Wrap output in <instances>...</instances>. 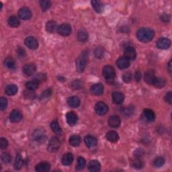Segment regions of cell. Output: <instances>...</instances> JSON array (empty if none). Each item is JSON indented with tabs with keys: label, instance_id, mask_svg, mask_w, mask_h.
I'll use <instances>...</instances> for the list:
<instances>
[{
	"label": "cell",
	"instance_id": "obj_1",
	"mask_svg": "<svg viewBox=\"0 0 172 172\" xmlns=\"http://www.w3.org/2000/svg\"><path fill=\"white\" fill-rule=\"evenodd\" d=\"M155 36L153 30L149 28H141L137 30L136 37L142 43H147L153 40Z\"/></svg>",
	"mask_w": 172,
	"mask_h": 172
},
{
	"label": "cell",
	"instance_id": "obj_2",
	"mask_svg": "<svg viewBox=\"0 0 172 172\" xmlns=\"http://www.w3.org/2000/svg\"><path fill=\"white\" fill-rule=\"evenodd\" d=\"M87 59H88V54H87V51H83L78 57L77 61H76V66H77L78 72L82 73L85 70Z\"/></svg>",
	"mask_w": 172,
	"mask_h": 172
},
{
	"label": "cell",
	"instance_id": "obj_3",
	"mask_svg": "<svg viewBox=\"0 0 172 172\" xmlns=\"http://www.w3.org/2000/svg\"><path fill=\"white\" fill-rule=\"evenodd\" d=\"M32 137L34 141L43 143L46 141L47 135H46V132L43 128H37L32 133Z\"/></svg>",
	"mask_w": 172,
	"mask_h": 172
},
{
	"label": "cell",
	"instance_id": "obj_4",
	"mask_svg": "<svg viewBox=\"0 0 172 172\" xmlns=\"http://www.w3.org/2000/svg\"><path fill=\"white\" fill-rule=\"evenodd\" d=\"M102 74L107 80H111L115 78L116 72L112 66L106 65L103 68Z\"/></svg>",
	"mask_w": 172,
	"mask_h": 172
},
{
	"label": "cell",
	"instance_id": "obj_5",
	"mask_svg": "<svg viewBox=\"0 0 172 172\" xmlns=\"http://www.w3.org/2000/svg\"><path fill=\"white\" fill-rule=\"evenodd\" d=\"M61 146V142L57 137H52L51 140L49 141V143L48 145V151L51 153L56 152L58 151Z\"/></svg>",
	"mask_w": 172,
	"mask_h": 172
},
{
	"label": "cell",
	"instance_id": "obj_6",
	"mask_svg": "<svg viewBox=\"0 0 172 172\" xmlns=\"http://www.w3.org/2000/svg\"><path fill=\"white\" fill-rule=\"evenodd\" d=\"M95 110L98 115H105L108 111V106L104 102H99L95 106Z\"/></svg>",
	"mask_w": 172,
	"mask_h": 172
},
{
	"label": "cell",
	"instance_id": "obj_7",
	"mask_svg": "<svg viewBox=\"0 0 172 172\" xmlns=\"http://www.w3.org/2000/svg\"><path fill=\"white\" fill-rule=\"evenodd\" d=\"M18 16L22 20H28L32 18V12L28 7H23L18 11Z\"/></svg>",
	"mask_w": 172,
	"mask_h": 172
},
{
	"label": "cell",
	"instance_id": "obj_8",
	"mask_svg": "<svg viewBox=\"0 0 172 172\" xmlns=\"http://www.w3.org/2000/svg\"><path fill=\"white\" fill-rule=\"evenodd\" d=\"M71 27L69 24H63L59 26L57 29V32L60 35L63 36H67L70 35L71 33Z\"/></svg>",
	"mask_w": 172,
	"mask_h": 172
},
{
	"label": "cell",
	"instance_id": "obj_9",
	"mask_svg": "<svg viewBox=\"0 0 172 172\" xmlns=\"http://www.w3.org/2000/svg\"><path fill=\"white\" fill-rule=\"evenodd\" d=\"M24 43L26 47L32 50H36L39 47V43L33 36H28L24 40Z\"/></svg>",
	"mask_w": 172,
	"mask_h": 172
},
{
	"label": "cell",
	"instance_id": "obj_10",
	"mask_svg": "<svg viewBox=\"0 0 172 172\" xmlns=\"http://www.w3.org/2000/svg\"><path fill=\"white\" fill-rule=\"evenodd\" d=\"M124 54L126 58L128 60H134L135 59L136 57V52L135 48L132 47H126L124 51Z\"/></svg>",
	"mask_w": 172,
	"mask_h": 172
},
{
	"label": "cell",
	"instance_id": "obj_11",
	"mask_svg": "<svg viewBox=\"0 0 172 172\" xmlns=\"http://www.w3.org/2000/svg\"><path fill=\"white\" fill-rule=\"evenodd\" d=\"M157 47L160 49H167L171 46V41L167 38H161L157 42Z\"/></svg>",
	"mask_w": 172,
	"mask_h": 172
},
{
	"label": "cell",
	"instance_id": "obj_12",
	"mask_svg": "<svg viewBox=\"0 0 172 172\" xmlns=\"http://www.w3.org/2000/svg\"><path fill=\"white\" fill-rule=\"evenodd\" d=\"M36 69V65L34 63H28L26 64L23 67V72L27 76H31L34 75Z\"/></svg>",
	"mask_w": 172,
	"mask_h": 172
},
{
	"label": "cell",
	"instance_id": "obj_13",
	"mask_svg": "<svg viewBox=\"0 0 172 172\" xmlns=\"http://www.w3.org/2000/svg\"><path fill=\"white\" fill-rule=\"evenodd\" d=\"M66 119L69 125L74 126L78 121V116L73 112H69L66 115Z\"/></svg>",
	"mask_w": 172,
	"mask_h": 172
},
{
	"label": "cell",
	"instance_id": "obj_14",
	"mask_svg": "<svg viewBox=\"0 0 172 172\" xmlns=\"http://www.w3.org/2000/svg\"><path fill=\"white\" fill-rule=\"evenodd\" d=\"M22 118V114L18 110H14L10 112V119L12 122H19Z\"/></svg>",
	"mask_w": 172,
	"mask_h": 172
},
{
	"label": "cell",
	"instance_id": "obj_15",
	"mask_svg": "<svg viewBox=\"0 0 172 172\" xmlns=\"http://www.w3.org/2000/svg\"><path fill=\"white\" fill-rule=\"evenodd\" d=\"M116 65L120 69H127L130 66V62L129 60L126 58L125 57H121L118 59Z\"/></svg>",
	"mask_w": 172,
	"mask_h": 172
},
{
	"label": "cell",
	"instance_id": "obj_16",
	"mask_svg": "<svg viewBox=\"0 0 172 172\" xmlns=\"http://www.w3.org/2000/svg\"><path fill=\"white\" fill-rule=\"evenodd\" d=\"M155 71L153 70H148L146 73H145L144 76V79L145 82L147 83L148 84H152L153 83L154 80L155 79Z\"/></svg>",
	"mask_w": 172,
	"mask_h": 172
},
{
	"label": "cell",
	"instance_id": "obj_17",
	"mask_svg": "<svg viewBox=\"0 0 172 172\" xmlns=\"http://www.w3.org/2000/svg\"><path fill=\"white\" fill-rule=\"evenodd\" d=\"M91 91L96 95H100L104 92V86L102 83L94 84L91 87Z\"/></svg>",
	"mask_w": 172,
	"mask_h": 172
},
{
	"label": "cell",
	"instance_id": "obj_18",
	"mask_svg": "<svg viewBox=\"0 0 172 172\" xmlns=\"http://www.w3.org/2000/svg\"><path fill=\"white\" fill-rule=\"evenodd\" d=\"M84 141H85V143L86 145V146L89 148H93L96 146L97 145V139L95 137L91 136V135H88L86 136L84 139Z\"/></svg>",
	"mask_w": 172,
	"mask_h": 172
},
{
	"label": "cell",
	"instance_id": "obj_19",
	"mask_svg": "<svg viewBox=\"0 0 172 172\" xmlns=\"http://www.w3.org/2000/svg\"><path fill=\"white\" fill-rule=\"evenodd\" d=\"M120 118L117 116H112L109 118L108 124L112 128H118L120 126Z\"/></svg>",
	"mask_w": 172,
	"mask_h": 172
},
{
	"label": "cell",
	"instance_id": "obj_20",
	"mask_svg": "<svg viewBox=\"0 0 172 172\" xmlns=\"http://www.w3.org/2000/svg\"><path fill=\"white\" fill-rule=\"evenodd\" d=\"M51 165L47 162H41L35 167V170L38 172H47L50 170Z\"/></svg>",
	"mask_w": 172,
	"mask_h": 172
},
{
	"label": "cell",
	"instance_id": "obj_21",
	"mask_svg": "<svg viewBox=\"0 0 172 172\" xmlns=\"http://www.w3.org/2000/svg\"><path fill=\"white\" fill-rule=\"evenodd\" d=\"M131 166L133 168H135V169L139 170L143 168L144 166V163L142 158L141 157H136L132 160L131 162Z\"/></svg>",
	"mask_w": 172,
	"mask_h": 172
},
{
	"label": "cell",
	"instance_id": "obj_22",
	"mask_svg": "<svg viewBox=\"0 0 172 172\" xmlns=\"http://www.w3.org/2000/svg\"><path fill=\"white\" fill-rule=\"evenodd\" d=\"M112 101L116 104H120L124 100V95L120 92H114L112 95Z\"/></svg>",
	"mask_w": 172,
	"mask_h": 172
},
{
	"label": "cell",
	"instance_id": "obj_23",
	"mask_svg": "<svg viewBox=\"0 0 172 172\" xmlns=\"http://www.w3.org/2000/svg\"><path fill=\"white\" fill-rule=\"evenodd\" d=\"M67 104L71 108H76L80 105V100L78 96H71L67 99Z\"/></svg>",
	"mask_w": 172,
	"mask_h": 172
},
{
	"label": "cell",
	"instance_id": "obj_24",
	"mask_svg": "<svg viewBox=\"0 0 172 172\" xmlns=\"http://www.w3.org/2000/svg\"><path fill=\"white\" fill-rule=\"evenodd\" d=\"M100 163L97 160H91L88 164V170L91 172H98L100 170Z\"/></svg>",
	"mask_w": 172,
	"mask_h": 172
},
{
	"label": "cell",
	"instance_id": "obj_25",
	"mask_svg": "<svg viewBox=\"0 0 172 172\" xmlns=\"http://www.w3.org/2000/svg\"><path fill=\"white\" fill-rule=\"evenodd\" d=\"M106 138L108 141L111 143H116L119 139V136H118V133L115 131H109L106 133Z\"/></svg>",
	"mask_w": 172,
	"mask_h": 172
},
{
	"label": "cell",
	"instance_id": "obj_26",
	"mask_svg": "<svg viewBox=\"0 0 172 172\" xmlns=\"http://www.w3.org/2000/svg\"><path fill=\"white\" fill-rule=\"evenodd\" d=\"M61 162L63 166H70L73 162V156L70 153H67L63 156Z\"/></svg>",
	"mask_w": 172,
	"mask_h": 172
},
{
	"label": "cell",
	"instance_id": "obj_27",
	"mask_svg": "<svg viewBox=\"0 0 172 172\" xmlns=\"http://www.w3.org/2000/svg\"><path fill=\"white\" fill-rule=\"evenodd\" d=\"M7 22H8V24L12 28H17L20 24V20H19L18 18L16 16H11L8 20H7Z\"/></svg>",
	"mask_w": 172,
	"mask_h": 172
},
{
	"label": "cell",
	"instance_id": "obj_28",
	"mask_svg": "<svg viewBox=\"0 0 172 172\" xmlns=\"http://www.w3.org/2000/svg\"><path fill=\"white\" fill-rule=\"evenodd\" d=\"M143 115L146 120L149 122L154 121L155 119V114L154 112L150 109H145L143 110Z\"/></svg>",
	"mask_w": 172,
	"mask_h": 172
},
{
	"label": "cell",
	"instance_id": "obj_29",
	"mask_svg": "<svg viewBox=\"0 0 172 172\" xmlns=\"http://www.w3.org/2000/svg\"><path fill=\"white\" fill-rule=\"evenodd\" d=\"M5 92L8 95H14L18 92V87L14 84H10L6 87Z\"/></svg>",
	"mask_w": 172,
	"mask_h": 172
},
{
	"label": "cell",
	"instance_id": "obj_30",
	"mask_svg": "<svg viewBox=\"0 0 172 172\" xmlns=\"http://www.w3.org/2000/svg\"><path fill=\"white\" fill-rule=\"evenodd\" d=\"M57 29H58V26L55 21H49L46 24V30L49 33H53Z\"/></svg>",
	"mask_w": 172,
	"mask_h": 172
},
{
	"label": "cell",
	"instance_id": "obj_31",
	"mask_svg": "<svg viewBox=\"0 0 172 172\" xmlns=\"http://www.w3.org/2000/svg\"><path fill=\"white\" fill-rule=\"evenodd\" d=\"M91 4L94 10L96 11L97 13L102 12L103 5L100 2L97 1V0H93V1L91 2Z\"/></svg>",
	"mask_w": 172,
	"mask_h": 172
},
{
	"label": "cell",
	"instance_id": "obj_32",
	"mask_svg": "<svg viewBox=\"0 0 172 172\" xmlns=\"http://www.w3.org/2000/svg\"><path fill=\"white\" fill-rule=\"evenodd\" d=\"M81 143V138L78 135H73L69 138V143L73 147H78Z\"/></svg>",
	"mask_w": 172,
	"mask_h": 172
},
{
	"label": "cell",
	"instance_id": "obj_33",
	"mask_svg": "<svg viewBox=\"0 0 172 172\" xmlns=\"http://www.w3.org/2000/svg\"><path fill=\"white\" fill-rule=\"evenodd\" d=\"M166 80L164 79L161 78H155L153 83V85L155 87H157V88H162L166 86Z\"/></svg>",
	"mask_w": 172,
	"mask_h": 172
},
{
	"label": "cell",
	"instance_id": "obj_34",
	"mask_svg": "<svg viewBox=\"0 0 172 172\" xmlns=\"http://www.w3.org/2000/svg\"><path fill=\"white\" fill-rule=\"evenodd\" d=\"M78 39L79 41L84 43V42L87 41V40L88 39V34L84 30H79L78 33Z\"/></svg>",
	"mask_w": 172,
	"mask_h": 172
},
{
	"label": "cell",
	"instance_id": "obj_35",
	"mask_svg": "<svg viewBox=\"0 0 172 172\" xmlns=\"http://www.w3.org/2000/svg\"><path fill=\"white\" fill-rule=\"evenodd\" d=\"M51 128L52 130V131L57 134V135H61L62 133V129L60 127L57 120H54L51 122Z\"/></svg>",
	"mask_w": 172,
	"mask_h": 172
},
{
	"label": "cell",
	"instance_id": "obj_36",
	"mask_svg": "<svg viewBox=\"0 0 172 172\" xmlns=\"http://www.w3.org/2000/svg\"><path fill=\"white\" fill-rule=\"evenodd\" d=\"M23 166V159L20 154H18L14 162V168L16 170H20Z\"/></svg>",
	"mask_w": 172,
	"mask_h": 172
},
{
	"label": "cell",
	"instance_id": "obj_37",
	"mask_svg": "<svg viewBox=\"0 0 172 172\" xmlns=\"http://www.w3.org/2000/svg\"><path fill=\"white\" fill-rule=\"evenodd\" d=\"M39 82H37L35 80H32V81L28 82L26 83V88L30 90H35L38 87H39Z\"/></svg>",
	"mask_w": 172,
	"mask_h": 172
},
{
	"label": "cell",
	"instance_id": "obj_38",
	"mask_svg": "<svg viewBox=\"0 0 172 172\" xmlns=\"http://www.w3.org/2000/svg\"><path fill=\"white\" fill-rule=\"evenodd\" d=\"M86 162L84 158L79 157L78 158V162H77V166H76V170H82L86 167Z\"/></svg>",
	"mask_w": 172,
	"mask_h": 172
},
{
	"label": "cell",
	"instance_id": "obj_39",
	"mask_svg": "<svg viewBox=\"0 0 172 172\" xmlns=\"http://www.w3.org/2000/svg\"><path fill=\"white\" fill-rule=\"evenodd\" d=\"M4 65L6 67L10 69H13L15 68V61L11 57H7L4 61Z\"/></svg>",
	"mask_w": 172,
	"mask_h": 172
},
{
	"label": "cell",
	"instance_id": "obj_40",
	"mask_svg": "<svg viewBox=\"0 0 172 172\" xmlns=\"http://www.w3.org/2000/svg\"><path fill=\"white\" fill-rule=\"evenodd\" d=\"M40 6L42 10L45 11L50 8L51 6V3L50 1H47V0H42V1H40Z\"/></svg>",
	"mask_w": 172,
	"mask_h": 172
},
{
	"label": "cell",
	"instance_id": "obj_41",
	"mask_svg": "<svg viewBox=\"0 0 172 172\" xmlns=\"http://www.w3.org/2000/svg\"><path fill=\"white\" fill-rule=\"evenodd\" d=\"M164 163H165V159L162 157H158L155 158L153 162V165L156 167H161L164 165Z\"/></svg>",
	"mask_w": 172,
	"mask_h": 172
},
{
	"label": "cell",
	"instance_id": "obj_42",
	"mask_svg": "<svg viewBox=\"0 0 172 172\" xmlns=\"http://www.w3.org/2000/svg\"><path fill=\"white\" fill-rule=\"evenodd\" d=\"M1 159L3 162V163H4L6 164L10 163L11 161V155L8 153H3L1 155Z\"/></svg>",
	"mask_w": 172,
	"mask_h": 172
},
{
	"label": "cell",
	"instance_id": "obj_43",
	"mask_svg": "<svg viewBox=\"0 0 172 172\" xmlns=\"http://www.w3.org/2000/svg\"><path fill=\"white\" fill-rule=\"evenodd\" d=\"M104 51L102 47H98L95 49L94 51V55L98 59H101L104 57Z\"/></svg>",
	"mask_w": 172,
	"mask_h": 172
},
{
	"label": "cell",
	"instance_id": "obj_44",
	"mask_svg": "<svg viewBox=\"0 0 172 172\" xmlns=\"http://www.w3.org/2000/svg\"><path fill=\"white\" fill-rule=\"evenodd\" d=\"M46 79H47V75L44 73H39L36 74L34 79V80H35V81L39 83L44 82L46 81Z\"/></svg>",
	"mask_w": 172,
	"mask_h": 172
},
{
	"label": "cell",
	"instance_id": "obj_45",
	"mask_svg": "<svg viewBox=\"0 0 172 172\" xmlns=\"http://www.w3.org/2000/svg\"><path fill=\"white\" fill-rule=\"evenodd\" d=\"M7 106V100L6 98L2 97L0 98V109L4 110L6 109Z\"/></svg>",
	"mask_w": 172,
	"mask_h": 172
},
{
	"label": "cell",
	"instance_id": "obj_46",
	"mask_svg": "<svg viewBox=\"0 0 172 172\" xmlns=\"http://www.w3.org/2000/svg\"><path fill=\"white\" fill-rule=\"evenodd\" d=\"M122 79L125 83H129L132 80V74L130 72H127L122 75Z\"/></svg>",
	"mask_w": 172,
	"mask_h": 172
},
{
	"label": "cell",
	"instance_id": "obj_47",
	"mask_svg": "<svg viewBox=\"0 0 172 172\" xmlns=\"http://www.w3.org/2000/svg\"><path fill=\"white\" fill-rule=\"evenodd\" d=\"M71 86L73 89H80L82 88L83 86V83L82 82L80 81V80H75V81L72 83Z\"/></svg>",
	"mask_w": 172,
	"mask_h": 172
},
{
	"label": "cell",
	"instance_id": "obj_48",
	"mask_svg": "<svg viewBox=\"0 0 172 172\" xmlns=\"http://www.w3.org/2000/svg\"><path fill=\"white\" fill-rule=\"evenodd\" d=\"M24 95L26 98H28V99H33L34 97H35V94H34V91L32 90H25L24 92Z\"/></svg>",
	"mask_w": 172,
	"mask_h": 172
},
{
	"label": "cell",
	"instance_id": "obj_49",
	"mask_svg": "<svg viewBox=\"0 0 172 172\" xmlns=\"http://www.w3.org/2000/svg\"><path fill=\"white\" fill-rule=\"evenodd\" d=\"M8 146V142L6 139L1 138L0 139V147L2 149H5Z\"/></svg>",
	"mask_w": 172,
	"mask_h": 172
},
{
	"label": "cell",
	"instance_id": "obj_50",
	"mask_svg": "<svg viewBox=\"0 0 172 172\" xmlns=\"http://www.w3.org/2000/svg\"><path fill=\"white\" fill-rule=\"evenodd\" d=\"M165 100L167 103H169L170 104H171V102H172V93H171V91H170L169 92H167L166 94V96H165Z\"/></svg>",
	"mask_w": 172,
	"mask_h": 172
},
{
	"label": "cell",
	"instance_id": "obj_51",
	"mask_svg": "<svg viewBox=\"0 0 172 172\" xmlns=\"http://www.w3.org/2000/svg\"><path fill=\"white\" fill-rule=\"evenodd\" d=\"M51 94V90L50 89L45 90L44 91H43V93L41 94V99H44V98H47L48 97H49Z\"/></svg>",
	"mask_w": 172,
	"mask_h": 172
},
{
	"label": "cell",
	"instance_id": "obj_52",
	"mask_svg": "<svg viewBox=\"0 0 172 172\" xmlns=\"http://www.w3.org/2000/svg\"><path fill=\"white\" fill-rule=\"evenodd\" d=\"M161 19H162V20L163 22H169L170 20V16H168V15H166V14H164L163 15V16L161 17Z\"/></svg>",
	"mask_w": 172,
	"mask_h": 172
},
{
	"label": "cell",
	"instance_id": "obj_53",
	"mask_svg": "<svg viewBox=\"0 0 172 172\" xmlns=\"http://www.w3.org/2000/svg\"><path fill=\"white\" fill-rule=\"evenodd\" d=\"M132 113V110L131 109V108H130V107H128V108H123V114H130Z\"/></svg>",
	"mask_w": 172,
	"mask_h": 172
},
{
	"label": "cell",
	"instance_id": "obj_54",
	"mask_svg": "<svg viewBox=\"0 0 172 172\" xmlns=\"http://www.w3.org/2000/svg\"><path fill=\"white\" fill-rule=\"evenodd\" d=\"M18 53V55L20 56V57H23L25 55V51L23 48H19L17 51Z\"/></svg>",
	"mask_w": 172,
	"mask_h": 172
},
{
	"label": "cell",
	"instance_id": "obj_55",
	"mask_svg": "<svg viewBox=\"0 0 172 172\" xmlns=\"http://www.w3.org/2000/svg\"><path fill=\"white\" fill-rule=\"evenodd\" d=\"M135 78L136 79V82H139L140 81V79L141 78V72L139 71H136V73H135Z\"/></svg>",
	"mask_w": 172,
	"mask_h": 172
},
{
	"label": "cell",
	"instance_id": "obj_56",
	"mask_svg": "<svg viewBox=\"0 0 172 172\" xmlns=\"http://www.w3.org/2000/svg\"><path fill=\"white\" fill-rule=\"evenodd\" d=\"M171 61H170V63H169V64H168V69H169V71H170V73H171Z\"/></svg>",
	"mask_w": 172,
	"mask_h": 172
}]
</instances>
